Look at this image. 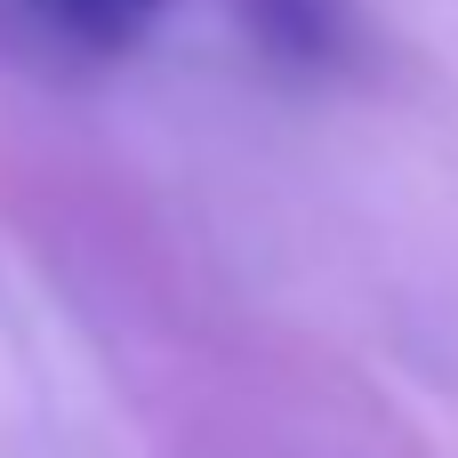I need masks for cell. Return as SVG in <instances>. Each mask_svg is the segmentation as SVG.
<instances>
[{"label":"cell","instance_id":"7a4b0ae2","mask_svg":"<svg viewBox=\"0 0 458 458\" xmlns=\"http://www.w3.org/2000/svg\"><path fill=\"white\" fill-rule=\"evenodd\" d=\"M250 40L282 64V72H330L354 40L346 24V0H233Z\"/></svg>","mask_w":458,"mask_h":458},{"label":"cell","instance_id":"6da1fadb","mask_svg":"<svg viewBox=\"0 0 458 458\" xmlns=\"http://www.w3.org/2000/svg\"><path fill=\"white\" fill-rule=\"evenodd\" d=\"M161 16H169V0H0V24L56 64H113Z\"/></svg>","mask_w":458,"mask_h":458}]
</instances>
